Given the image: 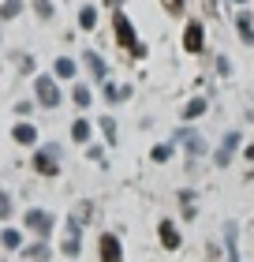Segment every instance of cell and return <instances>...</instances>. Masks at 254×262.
<instances>
[{"mask_svg":"<svg viewBox=\"0 0 254 262\" xmlns=\"http://www.w3.org/2000/svg\"><path fill=\"white\" fill-rule=\"evenodd\" d=\"M112 30H116V41H120V49H127L131 56H146L142 41L135 38V27H131V19H127L120 8H116V15H112Z\"/></svg>","mask_w":254,"mask_h":262,"instance_id":"6da1fadb","label":"cell"},{"mask_svg":"<svg viewBox=\"0 0 254 262\" xmlns=\"http://www.w3.org/2000/svg\"><path fill=\"white\" fill-rule=\"evenodd\" d=\"M34 94H38V101L45 105V109H56V105H60V98H64L53 75H38V79H34Z\"/></svg>","mask_w":254,"mask_h":262,"instance_id":"7a4b0ae2","label":"cell"},{"mask_svg":"<svg viewBox=\"0 0 254 262\" xmlns=\"http://www.w3.org/2000/svg\"><path fill=\"white\" fill-rule=\"evenodd\" d=\"M34 169L41 176H56L60 172V146H45L38 158H34Z\"/></svg>","mask_w":254,"mask_h":262,"instance_id":"3957f363","label":"cell"},{"mask_svg":"<svg viewBox=\"0 0 254 262\" xmlns=\"http://www.w3.org/2000/svg\"><path fill=\"white\" fill-rule=\"evenodd\" d=\"M22 221H27V229L30 232H38V236H49L53 232V213H45V210H27V217H22Z\"/></svg>","mask_w":254,"mask_h":262,"instance_id":"277c9868","label":"cell"},{"mask_svg":"<svg viewBox=\"0 0 254 262\" xmlns=\"http://www.w3.org/2000/svg\"><path fill=\"white\" fill-rule=\"evenodd\" d=\"M202 41H205L202 23H198V19H191V23H187V30H183V49H187V53H202Z\"/></svg>","mask_w":254,"mask_h":262,"instance_id":"5b68a950","label":"cell"},{"mask_svg":"<svg viewBox=\"0 0 254 262\" xmlns=\"http://www.w3.org/2000/svg\"><path fill=\"white\" fill-rule=\"evenodd\" d=\"M98 247H101V262H120V258H124V247H120V240L112 232H105Z\"/></svg>","mask_w":254,"mask_h":262,"instance_id":"8992f818","label":"cell"},{"mask_svg":"<svg viewBox=\"0 0 254 262\" xmlns=\"http://www.w3.org/2000/svg\"><path fill=\"white\" fill-rule=\"evenodd\" d=\"M236 146H239V135H236V131H228L224 142H221V150H217V165H221V169L232 161V150H236Z\"/></svg>","mask_w":254,"mask_h":262,"instance_id":"52a82bcc","label":"cell"},{"mask_svg":"<svg viewBox=\"0 0 254 262\" xmlns=\"http://www.w3.org/2000/svg\"><path fill=\"white\" fill-rule=\"evenodd\" d=\"M157 229H161V244L168 247V251H179V229H176V225L172 221H161Z\"/></svg>","mask_w":254,"mask_h":262,"instance_id":"ba28073f","label":"cell"},{"mask_svg":"<svg viewBox=\"0 0 254 262\" xmlns=\"http://www.w3.org/2000/svg\"><path fill=\"white\" fill-rule=\"evenodd\" d=\"M11 139H15V142H22V146H34V142H38V127H34V124H15Z\"/></svg>","mask_w":254,"mask_h":262,"instance_id":"9c48e42d","label":"cell"},{"mask_svg":"<svg viewBox=\"0 0 254 262\" xmlns=\"http://www.w3.org/2000/svg\"><path fill=\"white\" fill-rule=\"evenodd\" d=\"M176 142H183V146H187L191 154H205V142H202V135H198V131H179V135H176Z\"/></svg>","mask_w":254,"mask_h":262,"instance_id":"30bf717a","label":"cell"},{"mask_svg":"<svg viewBox=\"0 0 254 262\" xmlns=\"http://www.w3.org/2000/svg\"><path fill=\"white\" fill-rule=\"evenodd\" d=\"M79 236H82L79 221H67V236H64V255H79Z\"/></svg>","mask_w":254,"mask_h":262,"instance_id":"8fae6325","label":"cell"},{"mask_svg":"<svg viewBox=\"0 0 254 262\" xmlns=\"http://www.w3.org/2000/svg\"><path fill=\"white\" fill-rule=\"evenodd\" d=\"M236 30H239V38H243L247 45H254V27H250V15H247V11H239V19H236Z\"/></svg>","mask_w":254,"mask_h":262,"instance_id":"7c38bea8","label":"cell"},{"mask_svg":"<svg viewBox=\"0 0 254 262\" xmlns=\"http://www.w3.org/2000/svg\"><path fill=\"white\" fill-rule=\"evenodd\" d=\"M86 68H90L94 79H105V75H108V68H105V60H101L98 53H86Z\"/></svg>","mask_w":254,"mask_h":262,"instance_id":"4fadbf2b","label":"cell"},{"mask_svg":"<svg viewBox=\"0 0 254 262\" xmlns=\"http://www.w3.org/2000/svg\"><path fill=\"white\" fill-rule=\"evenodd\" d=\"M79 27H82V30H94V27H98V8H94V4H86V8L79 11Z\"/></svg>","mask_w":254,"mask_h":262,"instance_id":"5bb4252c","label":"cell"},{"mask_svg":"<svg viewBox=\"0 0 254 262\" xmlns=\"http://www.w3.org/2000/svg\"><path fill=\"white\" fill-rule=\"evenodd\" d=\"M53 71H56V79H71V75H75V60H67V56H60V60L53 64Z\"/></svg>","mask_w":254,"mask_h":262,"instance_id":"9a60e30c","label":"cell"},{"mask_svg":"<svg viewBox=\"0 0 254 262\" xmlns=\"http://www.w3.org/2000/svg\"><path fill=\"white\" fill-rule=\"evenodd\" d=\"M71 139L75 142H90V120H75L71 124Z\"/></svg>","mask_w":254,"mask_h":262,"instance_id":"2e32d148","label":"cell"},{"mask_svg":"<svg viewBox=\"0 0 254 262\" xmlns=\"http://www.w3.org/2000/svg\"><path fill=\"white\" fill-rule=\"evenodd\" d=\"M90 101H94L90 86H86V82H79V86H75V105H79V109H90Z\"/></svg>","mask_w":254,"mask_h":262,"instance_id":"e0dca14e","label":"cell"},{"mask_svg":"<svg viewBox=\"0 0 254 262\" xmlns=\"http://www.w3.org/2000/svg\"><path fill=\"white\" fill-rule=\"evenodd\" d=\"M22 258H38V262H45V258H49V244H34V247H27V251H22Z\"/></svg>","mask_w":254,"mask_h":262,"instance_id":"ac0fdd59","label":"cell"},{"mask_svg":"<svg viewBox=\"0 0 254 262\" xmlns=\"http://www.w3.org/2000/svg\"><path fill=\"white\" fill-rule=\"evenodd\" d=\"M202 113H205V101H202V98H195V101H187L183 120H195V116H202Z\"/></svg>","mask_w":254,"mask_h":262,"instance_id":"d6986e66","label":"cell"},{"mask_svg":"<svg viewBox=\"0 0 254 262\" xmlns=\"http://www.w3.org/2000/svg\"><path fill=\"white\" fill-rule=\"evenodd\" d=\"M22 11V0H4V8H0V19H15Z\"/></svg>","mask_w":254,"mask_h":262,"instance_id":"ffe728a7","label":"cell"},{"mask_svg":"<svg viewBox=\"0 0 254 262\" xmlns=\"http://www.w3.org/2000/svg\"><path fill=\"white\" fill-rule=\"evenodd\" d=\"M101 131H105L108 142H120V139H116V120H112V116H101Z\"/></svg>","mask_w":254,"mask_h":262,"instance_id":"44dd1931","label":"cell"},{"mask_svg":"<svg viewBox=\"0 0 254 262\" xmlns=\"http://www.w3.org/2000/svg\"><path fill=\"white\" fill-rule=\"evenodd\" d=\"M19 244H22V236H19L15 229H4V247H8V251H15Z\"/></svg>","mask_w":254,"mask_h":262,"instance_id":"7402d4cb","label":"cell"},{"mask_svg":"<svg viewBox=\"0 0 254 262\" xmlns=\"http://www.w3.org/2000/svg\"><path fill=\"white\" fill-rule=\"evenodd\" d=\"M161 8L168 15H183V0H161Z\"/></svg>","mask_w":254,"mask_h":262,"instance_id":"603a6c76","label":"cell"},{"mask_svg":"<svg viewBox=\"0 0 254 262\" xmlns=\"http://www.w3.org/2000/svg\"><path fill=\"white\" fill-rule=\"evenodd\" d=\"M34 11H38L41 19H53V4L49 0H34Z\"/></svg>","mask_w":254,"mask_h":262,"instance_id":"cb8c5ba5","label":"cell"},{"mask_svg":"<svg viewBox=\"0 0 254 262\" xmlns=\"http://www.w3.org/2000/svg\"><path fill=\"white\" fill-rule=\"evenodd\" d=\"M168 158H172V146H157L153 150V161H168Z\"/></svg>","mask_w":254,"mask_h":262,"instance_id":"d4e9b609","label":"cell"},{"mask_svg":"<svg viewBox=\"0 0 254 262\" xmlns=\"http://www.w3.org/2000/svg\"><path fill=\"white\" fill-rule=\"evenodd\" d=\"M112 4H116V8H120V4H124V0H112Z\"/></svg>","mask_w":254,"mask_h":262,"instance_id":"484cf974","label":"cell"},{"mask_svg":"<svg viewBox=\"0 0 254 262\" xmlns=\"http://www.w3.org/2000/svg\"><path fill=\"white\" fill-rule=\"evenodd\" d=\"M236 4H247V0H236Z\"/></svg>","mask_w":254,"mask_h":262,"instance_id":"4316f807","label":"cell"}]
</instances>
